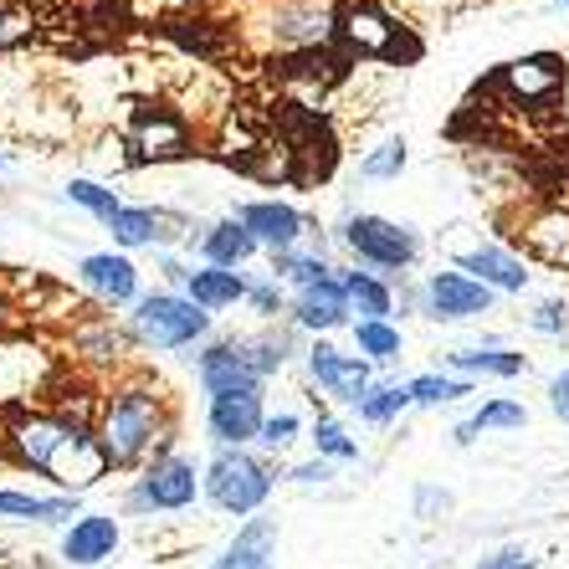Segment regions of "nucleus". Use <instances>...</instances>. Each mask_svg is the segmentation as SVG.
<instances>
[{
    "label": "nucleus",
    "instance_id": "f257e3e1",
    "mask_svg": "<svg viewBox=\"0 0 569 569\" xmlns=\"http://www.w3.org/2000/svg\"><path fill=\"white\" fill-rule=\"evenodd\" d=\"M11 447L31 472L52 477L67 498H78V492H88L93 482H103L108 467H113L103 441H98V431H88V426L72 421V416H21V421L11 426Z\"/></svg>",
    "mask_w": 569,
    "mask_h": 569
},
{
    "label": "nucleus",
    "instance_id": "f03ea898",
    "mask_svg": "<svg viewBox=\"0 0 569 569\" xmlns=\"http://www.w3.org/2000/svg\"><path fill=\"white\" fill-rule=\"evenodd\" d=\"M98 441H103L108 462L113 467H139L149 457H170V441H174V426L170 411H164V396L154 385H119L113 396L103 400V416H98Z\"/></svg>",
    "mask_w": 569,
    "mask_h": 569
},
{
    "label": "nucleus",
    "instance_id": "7ed1b4c3",
    "mask_svg": "<svg viewBox=\"0 0 569 569\" xmlns=\"http://www.w3.org/2000/svg\"><path fill=\"white\" fill-rule=\"evenodd\" d=\"M200 488H206V498H211L221 513L257 518L262 503L272 498V467H267L262 457H252L247 447H221L211 462H206Z\"/></svg>",
    "mask_w": 569,
    "mask_h": 569
},
{
    "label": "nucleus",
    "instance_id": "20e7f679",
    "mask_svg": "<svg viewBox=\"0 0 569 569\" xmlns=\"http://www.w3.org/2000/svg\"><path fill=\"white\" fill-rule=\"evenodd\" d=\"M200 467L196 457H180V451H170V457H159V462L144 467V477L133 482L129 492V513H186L190 503H196L200 488Z\"/></svg>",
    "mask_w": 569,
    "mask_h": 569
},
{
    "label": "nucleus",
    "instance_id": "39448f33",
    "mask_svg": "<svg viewBox=\"0 0 569 569\" xmlns=\"http://www.w3.org/2000/svg\"><path fill=\"white\" fill-rule=\"evenodd\" d=\"M133 329H139V339H144V345H154V349H186V345H196L200 333L211 329V313H206V308H196L190 298L154 292V298H144V303H139Z\"/></svg>",
    "mask_w": 569,
    "mask_h": 569
},
{
    "label": "nucleus",
    "instance_id": "423d86ee",
    "mask_svg": "<svg viewBox=\"0 0 569 569\" xmlns=\"http://www.w3.org/2000/svg\"><path fill=\"white\" fill-rule=\"evenodd\" d=\"M345 241L359 262L385 267V272H400V267H411L421 257V241H416L411 226H396L385 216H349Z\"/></svg>",
    "mask_w": 569,
    "mask_h": 569
},
{
    "label": "nucleus",
    "instance_id": "0eeeda50",
    "mask_svg": "<svg viewBox=\"0 0 569 569\" xmlns=\"http://www.w3.org/2000/svg\"><path fill=\"white\" fill-rule=\"evenodd\" d=\"M123 529L113 513H82L67 523L62 533V565L67 569H98L113 559V549H119Z\"/></svg>",
    "mask_w": 569,
    "mask_h": 569
},
{
    "label": "nucleus",
    "instance_id": "6e6552de",
    "mask_svg": "<svg viewBox=\"0 0 569 569\" xmlns=\"http://www.w3.org/2000/svg\"><path fill=\"white\" fill-rule=\"evenodd\" d=\"M308 370H313V380L323 385L333 400H345V406H355V411H359V400L375 390L370 365H365L359 355H339L333 345H313V349H308Z\"/></svg>",
    "mask_w": 569,
    "mask_h": 569
},
{
    "label": "nucleus",
    "instance_id": "1a4fd4ad",
    "mask_svg": "<svg viewBox=\"0 0 569 569\" xmlns=\"http://www.w3.org/2000/svg\"><path fill=\"white\" fill-rule=\"evenodd\" d=\"M426 313L431 318H477L492 308V288H482L467 272H431L426 278Z\"/></svg>",
    "mask_w": 569,
    "mask_h": 569
},
{
    "label": "nucleus",
    "instance_id": "9d476101",
    "mask_svg": "<svg viewBox=\"0 0 569 569\" xmlns=\"http://www.w3.org/2000/svg\"><path fill=\"white\" fill-rule=\"evenodd\" d=\"M200 385H206V396L221 400V396H257V385L262 375L241 359L237 339H226V345H211L200 355Z\"/></svg>",
    "mask_w": 569,
    "mask_h": 569
},
{
    "label": "nucleus",
    "instance_id": "9b49d317",
    "mask_svg": "<svg viewBox=\"0 0 569 569\" xmlns=\"http://www.w3.org/2000/svg\"><path fill=\"white\" fill-rule=\"evenodd\" d=\"M237 221L257 237V247H272V257L303 247V237H308V221L292 211V206H282V200H257V206H247V211L237 216Z\"/></svg>",
    "mask_w": 569,
    "mask_h": 569
},
{
    "label": "nucleus",
    "instance_id": "f8f14e48",
    "mask_svg": "<svg viewBox=\"0 0 569 569\" xmlns=\"http://www.w3.org/2000/svg\"><path fill=\"white\" fill-rule=\"evenodd\" d=\"M206 426H211L216 447H247V441L262 437V426H267L262 396H221V400H211Z\"/></svg>",
    "mask_w": 569,
    "mask_h": 569
},
{
    "label": "nucleus",
    "instance_id": "ddd939ff",
    "mask_svg": "<svg viewBox=\"0 0 569 569\" xmlns=\"http://www.w3.org/2000/svg\"><path fill=\"white\" fill-rule=\"evenodd\" d=\"M211 569H278V518H247Z\"/></svg>",
    "mask_w": 569,
    "mask_h": 569
},
{
    "label": "nucleus",
    "instance_id": "4468645a",
    "mask_svg": "<svg viewBox=\"0 0 569 569\" xmlns=\"http://www.w3.org/2000/svg\"><path fill=\"white\" fill-rule=\"evenodd\" d=\"M82 282L103 298V303H133L139 298V267L129 262V257L119 252H93V257H82Z\"/></svg>",
    "mask_w": 569,
    "mask_h": 569
},
{
    "label": "nucleus",
    "instance_id": "2eb2a0df",
    "mask_svg": "<svg viewBox=\"0 0 569 569\" xmlns=\"http://www.w3.org/2000/svg\"><path fill=\"white\" fill-rule=\"evenodd\" d=\"M345 313H349V298H345V282L339 278L308 282V288H298V298H292V318H298L303 329H339Z\"/></svg>",
    "mask_w": 569,
    "mask_h": 569
},
{
    "label": "nucleus",
    "instance_id": "dca6fc26",
    "mask_svg": "<svg viewBox=\"0 0 569 569\" xmlns=\"http://www.w3.org/2000/svg\"><path fill=\"white\" fill-rule=\"evenodd\" d=\"M457 262H462L467 278H477L492 292H523V282H529L523 262L513 252H503V247H477V252H462Z\"/></svg>",
    "mask_w": 569,
    "mask_h": 569
},
{
    "label": "nucleus",
    "instance_id": "f3484780",
    "mask_svg": "<svg viewBox=\"0 0 569 569\" xmlns=\"http://www.w3.org/2000/svg\"><path fill=\"white\" fill-rule=\"evenodd\" d=\"M186 288H190V303L206 308V313L241 303V298L252 292V288H247V278H241V272H231V267H200V272H190V278H186Z\"/></svg>",
    "mask_w": 569,
    "mask_h": 569
},
{
    "label": "nucleus",
    "instance_id": "a211bd4d",
    "mask_svg": "<svg viewBox=\"0 0 569 569\" xmlns=\"http://www.w3.org/2000/svg\"><path fill=\"white\" fill-rule=\"evenodd\" d=\"M252 252H257V237L241 221H216L211 231L200 237V257H206V267H231V272H237Z\"/></svg>",
    "mask_w": 569,
    "mask_h": 569
},
{
    "label": "nucleus",
    "instance_id": "6ab92c4d",
    "mask_svg": "<svg viewBox=\"0 0 569 569\" xmlns=\"http://www.w3.org/2000/svg\"><path fill=\"white\" fill-rule=\"evenodd\" d=\"M0 518H16V523H62V518H82L78 498H31V492L6 488L0 492Z\"/></svg>",
    "mask_w": 569,
    "mask_h": 569
},
{
    "label": "nucleus",
    "instance_id": "aec40b11",
    "mask_svg": "<svg viewBox=\"0 0 569 569\" xmlns=\"http://www.w3.org/2000/svg\"><path fill=\"white\" fill-rule=\"evenodd\" d=\"M329 31V11L313 6V0H292V6H278V41L282 47H313Z\"/></svg>",
    "mask_w": 569,
    "mask_h": 569
},
{
    "label": "nucleus",
    "instance_id": "412c9836",
    "mask_svg": "<svg viewBox=\"0 0 569 569\" xmlns=\"http://www.w3.org/2000/svg\"><path fill=\"white\" fill-rule=\"evenodd\" d=\"M103 226L113 231V241H119V247H154V241L170 237V231H164V216L144 211V206H119V211L108 216Z\"/></svg>",
    "mask_w": 569,
    "mask_h": 569
},
{
    "label": "nucleus",
    "instance_id": "4be33fe9",
    "mask_svg": "<svg viewBox=\"0 0 569 569\" xmlns=\"http://www.w3.org/2000/svg\"><path fill=\"white\" fill-rule=\"evenodd\" d=\"M345 298H349V313H365V323H390V308H396V292L385 288L380 278L370 272H345Z\"/></svg>",
    "mask_w": 569,
    "mask_h": 569
},
{
    "label": "nucleus",
    "instance_id": "5701e85b",
    "mask_svg": "<svg viewBox=\"0 0 569 569\" xmlns=\"http://www.w3.org/2000/svg\"><path fill=\"white\" fill-rule=\"evenodd\" d=\"M345 37L355 41V47H365V52H385L396 57V27L385 21L375 6H349L345 16Z\"/></svg>",
    "mask_w": 569,
    "mask_h": 569
},
{
    "label": "nucleus",
    "instance_id": "b1692460",
    "mask_svg": "<svg viewBox=\"0 0 569 569\" xmlns=\"http://www.w3.org/2000/svg\"><path fill=\"white\" fill-rule=\"evenodd\" d=\"M523 421H529V411H523L518 400H488V406H482V411H477L472 421L457 426V441L467 447V441H477L482 431H518Z\"/></svg>",
    "mask_w": 569,
    "mask_h": 569
},
{
    "label": "nucleus",
    "instance_id": "393cba45",
    "mask_svg": "<svg viewBox=\"0 0 569 569\" xmlns=\"http://www.w3.org/2000/svg\"><path fill=\"white\" fill-rule=\"evenodd\" d=\"M406 406H416L411 400V385H400V380H385V385H375L370 396L359 400V421H370V426H390Z\"/></svg>",
    "mask_w": 569,
    "mask_h": 569
},
{
    "label": "nucleus",
    "instance_id": "a878e982",
    "mask_svg": "<svg viewBox=\"0 0 569 569\" xmlns=\"http://www.w3.org/2000/svg\"><path fill=\"white\" fill-rule=\"evenodd\" d=\"M272 272L278 278H292L298 288H308V282H323L329 278V262H323V247H292V252H278L272 257Z\"/></svg>",
    "mask_w": 569,
    "mask_h": 569
},
{
    "label": "nucleus",
    "instance_id": "bb28decb",
    "mask_svg": "<svg viewBox=\"0 0 569 569\" xmlns=\"http://www.w3.org/2000/svg\"><path fill=\"white\" fill-rule=\"evenodd\" d=\"M508 82H513L518 93H549L559 78H565V62L559 57H529V62H513L503 72Z\"/></svg>",
    "mask_w": 569,
    "mask_h": 569
},
{
    "label": "nucleus",
    "instance_id": "cd10ccee",
    "mask_svg": "<svg viewBox=\"0 0 569 569\" xmlns=\"http://www.w3.org/2000/svg\"><path fill=\"white\" fill-rule=\"evenodd\" d=\"M451 370H467V375H518V370H523V355H513V349H462V355H451Z\"/></svg>",
    "mask_w": 569,
    "mask_h": 569
},
{
    "label": "nucleus",
    "instance_id": "c85d7f7f",
    "mask_svg": "<svg viewBox=\"0 0 569 569\" xmlns=\"http://www.w3.org/2000/svg\"><path fill=\"white\" fill-rule=\"evenodd\" d=\"M355 345L365 359H375V365H390V359L400 355V329H390V323H365L359 318L355 323Z\"/></svg>",
    "mask_w": 569,
    "mask_h": 569
},
{
    "label": "nucleus",
    "instance_id": "c756f323",
    "mask_svg": "<svg viewBox=\"0 0 569 569\" xmlns=\"http://www.w3.org/2000/svg\"><path fill=\"white\" fill-rule=\"evenodd\" d=\"M237 349H241V359L252 365L257 375H278L282 365H288V345H282L278 333H262V339H237Z\"/></svg>",
    "mask_w": 569,
    "mask_h": 569
},
{
    "label": "nucleus",
    "instance_id": "7c9ffc66",
    "mask_svg": "<svg viewBox=\"0 0 569 569\" xmlns=\"http://www.w3.org/2000/svg\"><path fill=\"white\" fill-rule=\"evenodd\" d=\"M472 396L467 380H451V375H416L411 380V400L416 406H447V400Z\"/></svg>",
    "mask_w": 569,
    "mask_h": 569
},
{
    "label": "nucleus",
    "instance_id": "2f4dec72",
    "mask_svg": "<svg viewBox=\"0 0 569 569\" xmlns=\"http://www.w3.org/2000/svg\"><path fill=\"white\" fill-rule=\"evenodd\" d=\"M313 447H318V457H333V462H355L359 457V441L339 421H329V416L313 421Z\"/></svg>",
    "mask_w": 569,
    "mask_h": 569
},
{
    "label": "nucleus",
    "instance_id": "473e14b6",
    "mask_svg": "<svg viewBox=\"0 0 569 569\" xmlns=\"http://www.w3.org/2000/svg\"><path fill=\"white\" fill-rule=\"evenodd\" d=\"M139 144H144V154H180L186 133H180V123H170V119H144L139 123Z\"/></svg>",
    "mask_w": 569,
    "mask_h": 569
},
{
    "label": "nucleus",
    "instance_id": "72a5a7b5",
    "mask_svg": "<svg viewBox=\"0 0 569 569\" xmlns=\"http://www.w3.org/2000/svg\"><path fill=\"white\" fill-rule=\"evenodd\" d=\"M67 200H72V206H82V211H93L98 221H108V216L119 211V196H113V190H103V186H93V180H72V186H67Z\"/></svg>",
    "mask_w": 569,
    "mask_h": 569
},
{
    "label": "nucleus",
    "instance_id": "f704fd0d",
    "mask_svg": "<svg viewBox=\"0 0 569 569\" xmlns=\"http://www.w3.org/2000/svg\"><path fill=\"white\" fill-rule=\"evenodd\" d=\"M400 170H406V144H400V139L380 144L375 154H365V164H359V174H370V180H396Z\"/></svg>",
    "mask_w": 569,
    "mask_h": 569
},
{
    "label": "nucleus",
    "instance_id": "c9c22d12",
    "mask_svg": "<svg viewBox=\"0 0 569 569\" xmlns=\"http://www.w3.org/2000/svg\"><path fill=\"white\" fill-rule=\"evenodd\" d=\"M292 437H298V416L282 411V416H267V426H262V437H257V441H262L267 451H282Z\"/></svg>",
    "mask_w": 569,
    "mask_h": 569
},
{
    "label": "nucleus",
    "instance_id": "e433bc0d",
    "mask_svg": "<svg viewBox=\"0 0 569 569\" xmlns=\"http://www.w3.org/2000/svg\"><path fill=\"white\" fill-rule=\"evenodd\" d=\"M533 565H539V559H533L529 549H518V543H508V549H492V555L482 559L477 569H533Z\"/></svg>",
    "mask_w": 569,
    "mask_h": 569
},
{
    "label": "nucleus",
    "instance_id": "4c0bfd02",
    "mask_svg": "<svg viewBox=\"0 0 569 569\" xmlns=\"http://www.w3.org/2000/svg\"><path fill=\"white\" fill-rule=\"evenodd\" d=\"M529 323H533L539 333H565V329H569V308H565V303H543L539 313L529 318Z\"/></svg>",
    "mask_w": 569,
    "mask_h": 569
},
{
    "label": "nucleus",
    "instance_id": "58836bf2",
    "mask_svg": "<svg viewBox=\"0 0 569 569\" xmlns=\"http://www.w3.org/2000/svg\"><path fill=\"white\" fill-rule=\"evenodd\" d=\"M247 298H252V303L262 308V313H278V308H282V292H278V282H257V288L247 292Z\"/></svg>",
    "mask_w": 569,
    "mask_h": 569
},
{
    "label": "nucleus",
    "instance_id": "ea45409f",
    "mask_svg": "<svg viewBox=\"0 0 569 569\" xmlns=\"http://www.w3.org/2000/svg\"><path fill=\"white\" fill-rule=\"evenodd\" d=\"M549 406H555V416H565L569 421V370L549 380Z\"/></svg>",
    "mask_w": 569,
    "mask_h": 569
},
{
    "label": "nucleus",
    "instance_id": "a19ab883",
    "mask_svg": "<svg viewBox=\"0 0 569 569\" xmlns=\"http://www.w3.org/2000/svg\"><path fill=\"white\" fill-rule=\"evenodd\" d=\"M329 462H308V467H292V482H329Z\"/></svg>",
    "mask_w": 569,
    "mask_h": 569
},
{
    "label": "nucleus",
    "instance_id": "79ce46f5",
    "mask_svg": "<svg viewBox=\"0 0 569 569\" xmlns=\"http://www.w3.org/2000/svg\"><path fill=\"white\" fill-rule=\"evenodd\" d=\"M11 569H67V565H52V559H41V555H31V559H16Z\"/></svg>",
    "mask_w": 569,
    "mask_h": 569
},
{
    "label": "nucleus",
    "instance_id": "37998d69",
    "mask_svg": "<svg viewBox=\"0 0 569 569\" xmlns=\"http://www.w3.org/2000/svg\"><path fill=\"white\" fill-rule=\"evenodd\" d=\"M21 37V27H16V21H6V16H0V47H6V41H16Z\"/></svg>",
    "mask_w": 569,
    "mask_h": 569
},
{
    "label": "nucleus",
    "instance_id": "c03bdc74",
    "mask_svg": "<svg viewBox=\"0 0 569 569\" xmlns=\"http://www.w3.org/2000/svg\"><path fill=\"white\" fill-rule=\"evenodd\" d=\"M559 6H569V0H559Z\"/></svg>",
    "mask_w": 569,
    "mask_h": 569
}]
</instances>
